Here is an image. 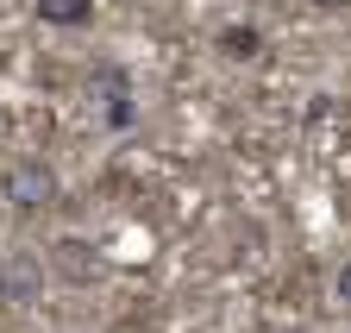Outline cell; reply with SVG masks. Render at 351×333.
<instances>
[{
    "instance_id": "5",
    "label": "cell",
    "mask_w": 351,
    "mask_h": 333,
    "mask_svg": "<svg viewBox=\"0 0 351 333\" xmlns=\"http://www.w3.org/2000/svg\"><path fill=\"white\" fill-rule=\"evenodd\" d=\"M38 19H44V25H57V32L88 25V19H95V0H38Z\"/></svg>"
},
{
    "instance_id": "2",
    "label": "cell",
    "mask_w": 351,
    "mask_h": 333,
    "mask_svg": "<svg viewBox=\"0 0 351 333\" xmlns=\"http://www.w3.org/2000/svg\"><path fill=\"white\" fill-rule=\"evenodd\" d=\"M51 277L57 283H69V289H95V283H107V258H101V245L95 239H75V233H63V239H51Z\"/></svg>"
},
{
    "instance_id": "6",
    "label": "cell",
    "mask_w": 351,
    "mask_h": 333,
    "mask_svg": "<svg viewBox=\"0 0 351 333\" xmlns=\"http://www.w3.org/2000/svg\"><path fill=\"white\" fill-rule=\"evenodd\" d=\"M257 51H263V32H257V25H226V32H219V57L251 63Z\"/></svg>"
},
{
    "instance_id": "4",
    "label": "cell",
    "mask_w": 351,
    "mask_h": 333,
    "mask_svg": "<svg viewBox=\"0 0 351 333\" xmlns=\"http://www.w3.org/2000/svg\"><path fill=\"white\" fill-rule=\"evenodd\" d=\"M44 283H51V264L32 258V252H13L7 264H0V302H7V308H38Z\"/></svg>"
},
{
    "instance_id": "8",
    "label": "cell",
    "mask_w": 351,
    "mask_h": 333,
    "mask_svg": "<svg viewBox=\"0 0 351 333\" xmlns=\"http://www.w3.org/2000/svg\"><path fill=\"white\" fill-rule=\"evenodd\" d=\"M307 7H320V13H345L351 0H307Z\"/></svg>"
},
{
    "instance_id": "3",
    "label": "cell",
    "mask_w": 351,
    "mask_h": 333,
    "mask_svg": "<svg viewBox=\"0 0 351 333\" xmlns=\"http://www.w3.org/2000/svg\"><path fill=\"white\" fill-rule=\"evenodd\" d=\"M88 89H95V101H101V119H107L113 133H125L132 119H138V101H132V76H125L119 63H95Z\"/></svg>"
},
{
    "instance_id": "1",
    "label": "cell",
    "mask_w": 351,
    "mask_h": 333,
    "mask_svg": "<svg viewBox=\"0 0 351 333\" xmlns=\"http://www.w3.org/2000/svg\"><path fill=\"white\" fill-rule=\"evenodd\" d=\"M0 189H7V207H13V214H44V207L63 201V183H57V170L44 157H19L13 170L0 176Z\"/></svg>"
},
{
    "instance_id": "7",
    "label": "cell",
    "mask_w": 351,
    "mask_h": 333,
    "mask_svg": "<svg viewBox=\"0 0 351 333\" xmlns=\"http://www.w3.org/2000/svg\"><path fill=\"white\" fill-rule=\"evenodd\" d=\"M339 302H345V308H351V258H345V264H339Z\"/></svg>"
}]
</instances>
